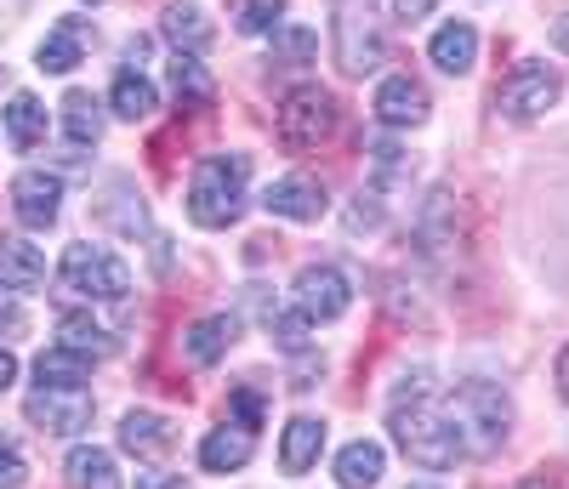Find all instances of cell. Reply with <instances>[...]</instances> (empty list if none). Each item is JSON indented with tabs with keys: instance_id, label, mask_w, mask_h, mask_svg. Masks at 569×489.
I'll list each match as a JSON object with an SVG mask.
<instances>
[{
	"instance_id": "1",
	"label": "cell",
	"mask_w": 569,
	"mask_h": 489,
	"mask_svg": "<svg viewBox=\"0 0 569 489\" xmlns=\"http://www.w3.org/2000/svg\"><path fill=\"white\" fill-rule=\"evenodd\" d=\"M393 445L427 472H445L467 456L450 410L433 405V387H427V393H410V399H393Z\"/></svg>"
},
{
	"instance_id": "2",
	"label": "cell",
	"mask_w": 569,
	"mask_h": 489,
	"mask_svg": "<svg viewBox=\"0 0 569 489\" xmlns=\"http://www.w3.org/2000/svg\"><path fill=\"white\" fill-rule=\"evenodd\" d=\"M246 182H251L246 154H206L188 177V217L200 228H233L246 211Z\"/></svg>"
},
{
	"instance_id": "3",
	"label": "cell",
	"mask_w": 569,
	"mask_h": 489,
	"mask_svg": "<svg viewBox=\"0 0 569 489\" xmlns=\"http://www.w3.org/2000/svg\"><path fill=\"white\" fill-rule=\"evenodd\" d=\"M445 410H450V421L461 432L467 456L496 450L501 438H507V427H512V405H507V393H501L496 381H461L456 393L445 399Z\"/></svg>"
},
{
	"instance_id": "4",
	"label": "cell",
	"mask_w": 569,
	"mask_h": 489,
	"mask_svg": "<svg viewBox=\"0 0 569 489\" xmlns=\"http://www.w3.org/2000/svg\"><path fill=\"white\" fill-rule=\"evenodd\" d=\"M58 279L91 302H120L131 290V268L114 251H103V244H69L63 262H58Z\"/></svg>"
},
{
	"instance_id": "5",
	"label": "cell",
	"mask_w": 569,
	"mask_h": 489,
	"mask_svg": "<svg viewBox=\"0 0 569 489\" xmlns=\"http://www.w3.org/2000/svg\"><path fill=\"white\" fill-rule=\"evenodd\" d=\"M337 97H330L325 86H302V91H291L284 97V109H279V142L284 149H319V142L337 131Z\"/></svg>"
},
{
	"instance_id": "6",
	"label": "cell",
	"mask_w": 569,
	"mask_h": 489,
	"mask_svg": "<svg viewBox=\"0 0 569 489\" xmlns=\"http://www.w3.org/2000/svg\"><path fill=\"white\" fill-rule=\"evenodd\" d=\"M558 91H563V74L552 69V63H518L512 74H507V86L496 91V109L507 114V120H541L552 103H558Z\"/></svg>"
},
{
	"instance_id": "7",
	"label": "cell",
	"mask_w": 569,
	"mask_h": 489,
	"mask_svg": "<svg viewBox=\"0 0 569 489\" xmlns=\"http://www.w3.org/2000/svg\"><path fill=\"white\" fill-rule=\"evenodd\" d=\"M297 308L313 319V325H330V319H342L353 308V285L342 268H330V262H313L297 273Z\"/></svg>"
},
{
	"instance_id": "8",
	"label": "cell",
	"mask_w": 569,
	"mask_h": 489,
	"mask_svg": "<svg viewBox=\"0 0 569 489\" xmlns=\"http://www.w3.org/2000/svg\"><path fill=\"white\" fill-rule=\"evenodd\" d=\"M29 421L40 432L74 438L80 427H91V393L86 387H34L29 393Z\"/></svg>"
},
{
	"instance_id": "9",
	"label": "cell",
	"mask_w": 569,
	"mask_h": 489,
	"mask_svg": "<svg viewBox=\"0 0 569 489\" xmlns=\"http://www.w3.org/2000/svg\"><path fill=\"white\" fill-rule=\"evenodd\" d=\"M12 211L23 228H52L63 211V177L58 171H18L12 177Z\"/></svg>"
},
{
	"instance_id": "10",
	"label": "cell",
	"mask_w": 569,
	"mask_h": 489,
	"mask_svg": "<svg viewBox=\"0 0 569 489\" xmlns=\"http://www.w3.org/2000/svg\"><path fill=\"white\" fill-rule=\"evenodd\" d=\"M262 206H268L273 217H284V222H319L330 200H325V182H319V177H308V171H291V177L268 182Z\"/></svg>"
},
{
	"instance_id": "11",
	"label": "cell",
	"mask_w": 569,
	"mask_h": 489,
	"mask_svg": "<svg viewBox=\"0 0 569 489\" xmlns=\"http://www.w3.org/2000/svg\"><path fill=\"white\" fill-rule=\"evenodd\" d=\"M337 63H342L348 74H370V69H382V63H388L382 34H376L353 7H342V12H337Z\"/></svg>"
},
{
	"instance_id": "12",
	"label": "cell",
	"mask_w": 569,
	"mask_h": 489,
	"mask_svg": "<svg viewBox=\"0 0 569 489\" xmlns=\"http://www.w3.org/2000/svg\"><path fill=\"white\" fill-rule=\"evenodd\" d=\"M376 120L393 126V131H410L427 120V86L410 80V74H388L376 86Z\"/></svg>"
},
{
	"instance_id": "13",
	"label": "cell",
	"mask_w": 569,
	"mask_h": 489,
	"mask_svg": "<svg viewBox=\"0 0 569 489\" xmlns=\"http://www.w3.org/2000/svg\"><path fill=\"white\" fill-rule=\"evenodd\" d=\"M86 40H91V29H86V18H63L52 34L40 40V52H34V63L46 69V74H69L80 58H86Z\"/></svg>"
},
{
	"instance_id": "14",
	"label": "cell",
	"mask_w": 569,
	"mask_h": 489,
	"mask_svg": "<svg viewBox=\"0 0 569 489\" xmlns=\"http://www.w3.org/2000/svg\"><path fill=\"white\" fill-rule=\"evenodd\" d=\"M160 34L177 46V52H206V46L217 40V23L194 7V0H177V7H166V18H160Z\"/></svg>"
},
{
	"instance_id": "15",
	"label": "cell",
	"mask_w": 569,
	"mask_h": 489,
	"mask_svg": "<svg viewBox=\"0 0 569 489\" xmlns=\"http://www.w3.org/2000/svg\"><path fill=\"white\" fill-rule=\"evenodd\" d=\"M427 58H433L445 74H467L479 63V29L472 23H445L433 40H427Z\"/></svg>"
},
{
	"instance_id": "16",
	"label": "cell",
	"mask_w": 569,
	"mask_h": 489,
	"mask_svg": "<svg viewBox=\"0 0 569 489\" xmlns=\"http://www.w3.org/2000/svg\"><path fill=\"white\" fill-rule=\"evenodd\" d=\"M319 450H325V421L297 416L291 427H284V438H279V467L291 472V478H302V472L319 461Z\"/></svg>"
},
{
	"instance_id": "17",
	"label": "cell",
	"mask_w": 569,
	"mask_h": 489,
	"mask_svg": "<svg viewBox=\"0 0 569 489\" xmlns=\"http://www.w3.org/2000/svg\"><path fill=\"white\" fill-rule=\"evenodd\" d=\"M63 478H69V489H120V467L98 445H74L63 461Z\"/></svg>"
},
{
	"instance_id": "18",
	"label": "cell",
	"mask_w": 569,
	"mask_h": 489,
	"mask_svg": "<svg viewBox=\"0 0 569 489\" xmlns=\"http://www.w3.org/2000/svg\"><path fill=\"white\" fill-rule=\"evenodd\" d=\"M109 109L120 120H149L160 109V91H154V80L142 74V69H120L114 86H109Z\"/></svg>"
},
{
	"instance_id": "19",
	"label": "cell",
	"mask_w": 569,
	"mask_h": 489,
	"mask_svg": "<svg viewBox=\"0 0 569 489\" xmlns=\"http://www.w3.org/2000/svg\"><path fill=\"white\" fill-rule=\"evenodd\" d=\"M251 450H257V438L246 427H217V432H206V445H200V467L206 472H240L251 461Z\"/></svg>"
},
{
	"instance_id": "20",
	"label": "cell",
	"mask_w": 569,
	"mask_h": 489,
	"mask_svg": "<svg viewBox=\"0 0 569 489\" xmlns=\"http://www.w3.org/2000/svg\"><path fill=\"white\" fill-rule=\"evenodd\" d=\"M233 336H240V319H233V313H211V319H200L194 330L182 336V348H188L194 365H217L233 348Z\"/></svg>"
},
{
	"instance_id": "21",
	"label": "cell",
	"mask_w": 569,
	"mask_h": 489,
	"mask_svg": "<svg viewBox=\"0 0 569 489\" xmlns=\"http://www.w3.org/2000/svg\"><path fill=\"white\" fill-rule=\"evenodd\" d=\"M40 279H46L40 244H29V239H0V285H7V290H34Z\"/></svg>"
},
{
	"instance_id": "22",
	"label": "cell",
	"mask_w": 569,
	"mask_h": 489,
	"mask_svg": "<svg viewBox=\"0 0 569 489\" xmlns=\"http://www.w3.org/2000/svg\"><path fill=\"white\" fill-rule=\"evenodd\" d=\"M382 467H388L382 445L353 438V445L337 456V483H342V489H370V483H382Z\"/></svg>"
},
{
	"instance_id": "23",
	"label": "cell",
	"mask_w": 569,
	"mask_h": 489,
	"mask_svg": "<svg viewBox=\"0 0 569 489\" xmlns=\"http://www.w3.org/2000/svg\"><path fill=\"white\" fill-rule=\"evenodd\" d=\"M120 445H126L131 456H160V450L171 445V421L154 416V410H131V416L120 421Z\"/></svg>"
},
{
	"instance_id": "24",
	"label": "cell",
	"mask_w": 569,
	"mask_h": 489,
	"mask_svg": "<svg viewBox=\"0 0 569 489\" xmlns=\"http://www.w3.org/2000/svg\"><path fill=\"white\" fill-rule=\"evenodd\" d=\"M86 376H91V359L74 353V348H63V341L34 359V381H40V387H80Z\"/></svg>"
},
{
	"instance_id": "25",
	"label": "cell",
	"mask_w": 569,
	"mask_h": 489,
	"mask_svg": "<svg viewBox=\"0 0 569 489\" xmlns=\"http://www.w3.org/2000/svg\"><path fill=\"white\" fill-rule=\"evenodd\" d=\"M166 80H171V91H177V103H188V109H200V103H211V74H206V63L194 58V52H177L171 58V69H166Z\"/></svg>"
},
{
	"instance_id": "26",
	"label": "cell",
	"mask_w": 569,
	"mask_h": 489,
	"mask_svg": "<svg viewBox=\"0 0 569 489\" xmlns=\"http://www.w3.org/2000/svg\"><path fill=\"white\" fill-rule=\"evenodd\" d=\"M63 137L74 142V149H91V142L103 137V109L91 103L86 91H69L63 97Z\"/></svg>"
},
{
	"instance_id": "27",
	"label": "cell",
	"mask_w": 569,
	"mask_h": 489,
	"mask_svg": "<svg viewBox=\"0 0 569 489\" xmlns=\"http://www.w3.org/2000/svg\"><path fill=\"white\" fill-rule=\"evenodd\" d=\"M7 137H12V149H34V142L46 137V109H40V97L18 91L12 103H7Z\"/></svg>"
},
{
	"instance_id": "28",
	"label": "cell",
	"mask_w": 569,
	"mask_h": 489,
	"mask_svg": "<svg viewBox=\"0 0 569 489\" xmlns=\"http://www.w3.org/2000/svg\"><path fill=\"white\" fill-rule=\"evenodd\" d=\"M58 336H63V348H74V353H86V359L109 353V330L91 319V313H63V319H58Z\"/></svg>"
},
{
	"instance_id": "29",
	"label": "cell",
	"mask_w": 569,
	"mask_h": 489,
	"mask_svg": "<svg viewBox=\"0 0 569 489\" xmlns=\"http://www.w3.org/2000/svg\"><path fill=\"white\" fill-rule=\"evenodd\" d=\"M268 336H273L279 353H308V348H313V341H308V336H313V319H308L302 308H297V313H268Z\"/></svg>"
},
{
	"instance_id": "30",
	"label": "cell",
	"mask_w": 569,
	"mask_h": 489,
	"mask_svg": "<svg viewBox=\"0 0 569 489\" xmlns=\"http://www.w3.org/2000/svg\"><path fill=\"white\" fill-rule=\"evenodd\" d=\"M319 52V34L313 29H302V23H279L273 29V58L279 63H308Z\"/></svg>"
},
{
	"instance_id": "31",
	"label": "cell",
	"mask_w": 569,
	"mask_h": 489,
	"mask_svg": "<svg viewBox=\"0 0 569 489\" xmlns=\"http://www.w3.org/2000/svg\"><path fill=\"white\" fill-rule=\"evenodd\" d=\"M370 166H376V182H393V177H405L410 171V160H405V149L399 142H370Z\"/></svg>"
},
{
	"instance_id": "32",
	"label": "cell",
	"mask_w": 569,
	"mask_h": 489,
	"mask_svg": "<svg viewBox=\"0 0 569 489\" xmlns=\"http://www.w3.org/2000/svg\"><path fill=\"white\" fill-rule=\"evenodd\" d=\"M279 12H284V0H251V7L240 12V34H268V29H279Z\"/></svg>"
},
{
	"instance_id": "33",
	"label": "cell",
	"mask_w": 569,
	"mask_h": 489,
	"mask_svg": "<svg viewBox=\"0 0 569 489\" xmlns=\"http://www.w3.org/2000/svg\"><path fill=\"white\" fill-rule=\"evenodd\" d=\"M23 478H29L23 450L12 445V438H0V489H23Z\"/></svg>"
},
{
	"instance_id": "34",
	"label": "cell",
	"mask_w": 569,
	"mask_h": 489,
	"mask_svg": "<svg viewBox=\"0 0 569 489\" xmlns=\"http://www.w3.org/2000/svg\"><path fill=\"white\" fill-rule=\"evenodd\" d=\"M376 222H382V206H376V193H359L353 211H348V228L359 233V228H376Z\"/></svg>"
},
{
	"instance_id": "35",
	"label": "cell",
	"mask_w": 569,
	"mask_h": 489,
	"mask_svg": "<svg viewBox=\"0 0 569 489\" xmlns=\"http://www.w3.org/2000/svg\"><path fill=\"white\" fill-rule=\"evenodd\" d=\"M233 410H240V421H246V432L262 421V399L257 393H246V387H240V393H233Z\"/></svg>"
},
{
	"instance_id": "36",
	"label": "cell",
	"mask_w": 569,
	"mask_h": 489,
	"mask_svg": "<svg viewBox=\"0 0 569 489\" xmlns=\"http://www.w3.org/2000/svg\"><path fill=\"white\" fill-rule=\"evenodd\" d=\"M137 489H188V483H182L177 472H142V478H137Z\"/></svg>"
},
{
	"instance_id": "37",
	"label": "cell",
	"mask_w": 569,
	"mask_h": 489,
	"mask_svg": "<svg viewBox=\"0 0 569 489\" xmlns=\"http://www.w3.org/2000/svg\"><path fill=\"white\" fill-rule=\"evenodd\" d=\"M393 12H399L405 23H416V18H427V12H433V0H393Z\"/></svg>"
},
{
	"instance_id": "38",
	"label": "cell",
	"mask_w": 569,
	"mask_h": 489,
	"mask_svg": "<svg viewBox=\"0 0 569 489\" xmlns=\"http://www.w3.org/2000/svg\"><path fill=\"white\" fill-rule=\"evenodd\" d=\"M18 381V359L7 353V348H0V393H7V387Z\"/></svg>"
},
{
	"instance_id": "39",
	"label": "cell",
	"mask_w": 569,
	"mask_h": 489,
	"mask_svg": "<svg viewBox=\"0 0 569 489\" xmlns=\"http://www.w3.org/2000/svg\"><path fill=\"white\" fill-rule=\"evenodd\" d=\"M552 376H558V393H563V399H569V348H563V353H558V365H552Z\"/></svg>"
},
{
	"instance_id": "40",
	"label": "cell",
	"mask_w": 569,
	"mask_h": 489,
	"mask_svg": "<svg viewBox=\"0 0 569 489\" xmlns=\"http://www.w3.org/2000/svg\"><path fill=\"white\" fill-rule=\"evenodd\" d=\"M552 46H558V52H569V18L552 23Z\"/></svg>"
},
{
	"instance_id": "41",
	"label": "cell",
	"mask_w": 569,
	"mask_h": 489,
	"mask_svg": "<svg viewBox=\"0 0 569 489\" xmlns=\"http://www.w3.org/2000/svg\"><path fill=\"white\" fill-rule=\"evenodd\" d=\"M0 325H7V330H18V325H23V319H18V308H12V302H0Z\"/></svg>"
},
{
	"instance_id": "42",
	"label": "cell",
	"mask_w": 569,
	"mask_h": 489,
	"mask_svg": "<svg viewBox=\"0 0 569 489\" xmlns=\"http://www.w3.org/2000/svg\"><path fill=\"white\" fill-rule=\"evenodd\" d=\"M518 489H547V483H536V478H530V483H518Z\"/></svg>"
},
{
	"instance_id": "43",
	"label": "cell",
	"mask_w": 569,
	"mask_h": 489,
	"mask_svg": "<svg viewBox=\"0 0 569 489\" xmlns=\"http://www.w3.org/2000/svg\"><path fill=\"white\" fill-rule=\"evenodd\" d=\"M410 489H433V483H410Z\"/></svg>"
},
{
	"instance_id": "44",
	"label": "cell",
	"mask_w": 569,
	"mask_h": 489,
	"mask_svg": "<svg viewBox=\"0 0 569 489\" xmlns=\"http://www.w3.org/2000/svg\"><path fill=\"white\" fill-rule=\"evenodd\" d=\"M86 7H103V0H86Z\"/></svg>"
}]
</instances>
